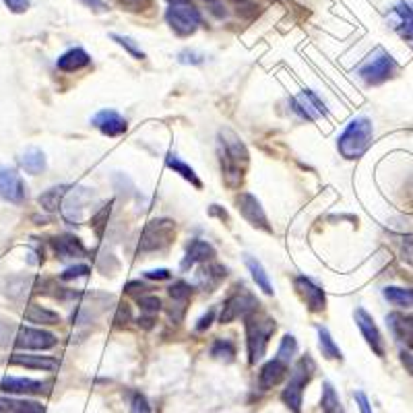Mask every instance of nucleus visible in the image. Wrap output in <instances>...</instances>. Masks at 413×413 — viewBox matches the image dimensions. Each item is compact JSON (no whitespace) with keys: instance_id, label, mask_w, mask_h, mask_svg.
<instances>
[{"instance_id":"f3484780","label":"nucleus","mask_w":413,"mask_h":413,"mask_svg":"<svg viewBox=\"0 0 413 413\" xmlns=\"http://www.w3.org/2000/svg\"><path fill=\"white\" fill-rule=\"evenodd\" d=\"M52 383L33 381V378H17V376H4L0 388L8 395H48Z\"/></svg>"},{"instance_id":"5701e85b","label":"nucleus","mask_w":413,"mask_h":413,"mask_svg":"<svg viewBox=\"0 0 413 413\" xmlns=\"http://www.w3.org/2000/svg\"><path fill=\"white\" fill-rule=\"evenodd\" d=\"M227 277V269L217 263H205L198 271H196V285L205 292H213L221 281Z\"/></svg>"},{"instance_id":"cd10ccee","label":"nucleus","mask_w":413,"mask_h":413,"mask_svg":"<svg viewBox=\"0 0 413 413\" xmlns=\"http://www.w3.org/2000/svg\"><path fill=\"white\" fill-rule=\"evenodd\" d=\"M25 321L28 323H35V325H48V327H54L60 323V314L54 310H48L40 304H29L28 310H25Z\"/></svg>"},{"instance_id":"f257e3e1","label":"nucleus","mask_w":413,"mask_h":413,"mask_svg":"<svg viewBox=\"0 0 413 413\" xmlns=\"http://www.w3.org/2000/svg\"><path fill=\"white\" fill-rule=\"evenodd\" d=\"M217 155H220L223 184L232 191H238L244 180L248 162H250L246 145L234 131L221 128L220 140H217Z\"/></svg>"},{"instance_id":"4be33fe9","label":"nucleus","mask_w":413,"mask_h":413,"mask_svg":"<svg viewBox=\"0 0 413 413\" xmlns=\"http://www.w3.org/2000/svg\"><path fill=\"white\" fill-rule=\"evenodd\" d=\"M386 323L393 330V335L413 352V314L393 312V314L386 316Z\"/></svg>"},{"instance_id":"1a4fd4ad","label":"nucleus","mask_w":413,"mask_h":413,"mask_svg":"<svg viewBox=\"0 0 413 413\" xmlns=\"http://www.w3.org/2000/svg\"><path fill=\"white\" fill-rule=\"evenodd\" d=\"M93 198V193L85 186H71V191L66 193L60 211H62V220L71 225H81L83 213H85V205Z\"/></svg>"},{"instance_id":"423d86ee","label":"nucleus","mask_w":413,"mask_h":413,"mask_svg":"<svg viewBox=\"0 0 413 413\" xmlns=\"http://www.w3.org/2000/svg\"><path fill=\"white\" fill-rule=\"evenodd\" d=\"M174 236H176V223L172 220H151L143 234H140V240H138V252L147 254V252H157V250H164L172 242H174Z\"/></svg>"},{"instance_id":"b1692460","label":"nucleus","mask_w":413,"mask_h":413,"mask_svg":"<svg viewBox=\"0 0 413 413\" xmlns=\"http://www.w3.org/2000/svg\"><path fill=\"white\" fill-rule=\"evenodd\" d=\"M11 366H21V368H29V370H44V372H54L60 366L58 359L50 358V356H33V354H13L8 358Z\"/></svg>"},{"instance_id":"de8ad7c7","label":"nucleus","mask_w":413,"mask_h":413,"mask_svg":"<svg viewBox=\"0 0 413 413\" xmlns=\"http://www.w3.org/2000/svg\"><path fill=\"white\" fill-rule=\"evenodd\" d=\"M6 6H8V11L11 13H15V15H21V13H25L29 8V0H2Z\"/></svg>"},{"instance_id":"c756f323","label":"nucleus","mask_w":413,"mask_h":413,"mask_svg":"<svg viewBox=\"0 0 413 413\" xmlns=\"http://www.w3.org/2000/svg\"><path fill=\"white\" fill-rule=\"evenodd\" d=\"M244 263H246L248 271H250V275L254 279V283H256L267 296H271V294H273V285H271V281H269V275H267L265 267L261 265V261H256L254 256L246 254V256H244Z\"/></svg>"},{"instance_id":"f8f14e48","label":"nucleus","mask_w":413,"mask_h":413,"mask_svg":"<svg viewBox=\"0 0 413 413\" xmlns=\"http://www.w3.org/2000/svg\"><path fill=\"white\" fill-rule=\"evenodd\" d=\"M0 196L8 203L21 205L28 196L25 182L21 180V176L17 174L15 167L8 165H0Z\"/></svg>"},{"instance_id":"ea45409f","label":"nucleus","mask_w":413,"mask_h":413,"mask_svg":"<svg viewBox=\"0 0 413 413\" xmlns=\"http://www.w3.org/2000/svg\"><path fill=\"white\" fill-rule=\"evenodd\" d=\"M112 40H114L118 46H122V48H124L128 54L135 56L137 60H143V58H145V52L138 48L137 42H135L133 37H128V35H118V33H112Z\"/></svg>"},{"instance_id":"6ab92c4d","label":"nucleus","mask_w":413,"mask_h":413,"mask_svg":"<svg viewBox=\"0 0 413 413\" xmlns=\"http://www.w3.org/2000/svg\"><path fill=\"white\" fill-rule=\"evenodd\" d=\"M93 126L106 137H120L126 133V120L116 110H102L93 116Z\"/></svg>"},{"instance_id":"a211bd4d","label":"nucleus","mask_w":413,"mask_h":413,"mask_svg":"<svg viewBox=\"0 0 413 413\" xmlns=\"http://www.w3.org/2000/svg\"><path fill=\"white\" fill-rule=\"evenodd\" d=\"M50 246L54 250V254L60 261H68V258H85L87 256V248L83 246V242L73 236V234H60L50 240Z\"/></svg>"},{"instance_id":"c03bdc74","label":"nucleus","mask_w":413,"mask_h":413,"mask_svg":"<svg viewBox=\"0 0 413 413\" xmlns=\"http://www.w3.org/2000/svg\"><path fill=\"white\" fill-rule=\"evenodd\" d=\"M89 273H91V269H89L87 265H75V267H68V269L60 275V279H62V281H71V279L87 277Z\"/></svg>"},{"instance_id":"49530a36","label":"nucleus","mask_w":413,"mask_h":413,"mask_svg":"<svg viewBox=\"0 0 413 413\" xmlns=\"http://www.w3.org/2000/svg\"><path fill=\"white\" fill-rule=\"evenodd\" d=\"M128 321H131V306H128V304H120L114 323H116V327H122V325H126Z\"/></svg>"},{"instance_id":"4468645a","label":"nucleus","mask_w":413,"mask_h":413,"mask_svg":"<svg viewBox=\"0 0 413 413\" xmlns=\"http://www.w3.org/2000/svg\"><path fill=\"white\" fill-rule=\"evenodd\" d=\"M296 292L302 296V300L308 306L310 312H323L327 308V296L321 285H316L310 277L298 275L294 279Z\"/></svg>"},{"instance_id":"864d4df0","label":"nucleus","mask_w":413,"mask_h":413,"mask_svg":"<svg viewBox=\"0 0 413 413\" xmlns=\"http://www.w3.org/2000/svg\"><path fill=\"white\" fill-rule=\"evenodd\" d=\"M85 6H89V8H93V11H97V13H102V11H106V2L104 0H81Z\"/></svg>"},{"instance_id":"72a5a7b5","label":"nucleus","mask_w":413,"mask_h":413,"mask_svg":"<svg viewBox=\"0 0 413 413\" xmlns=\"http://www.w3.org/2000/svg\"><path fill=\"white\" fill-rule=\"evenodd\" d=\"M321 407L325 413H345L341 401H339V395L335 393V388L330 383L323 385V399H321Z\"/></svg>"},{"instance_id":"9d476101","label":"nucleus","mask_w":413,"mask_h":413,"mask_svg":"<svg viewBox=\"0 0 413 413\" xmlns=\"http://www.w3.org/2000/svg\"><path fill=\"white\" fill-rule=\"evenodd\" d=\"M236 207H238V211L242 213V217H244L252 227H258V229H263V232H267V234L273 232V227H271V223H269V217H267V213H265L261 200H258L254 194L250 193L238 194V196H236Z\"/></svg>"},{"instance_id":"2f4dec72","label":"nucleus","mask_w":413,"mask_h":413,"mask_svg":"<svg viewBox=\"0 0 413 413\" xmlns=\"http://www.w3.org/2000/svg\"><path fill=\"white\" fill-rule=\"evenodd\" d=\"M165 164L169 169H174L176 174H180L184 180H188L191 184H193L194 188H203V182L198 180V176L194 174V169L188 164H184L176 153H167V157H165Z\"/></svg>"},{"instance_id":"79ce46f5","label":"nucleus","mask_w":413,"mask_h":413,"mask_svg":"<svg viewBox=\"0 0 413 413\" xmlns=\"http://www.w3.org/2000/svg\"><path fill=\"white\" fill-rule=\"evenodd\" d=\"M124 11H131V13H140V11H147L153 0H116Z\"/></svg>"},{"instance_id":"6e6d98bb","label":"nucleus","mask_w":413,"mask_h":413,"mask_svg":"<svg viewBox=\"0 0 413 413\" xmlns=\"http://www.w3.org/2000/svg\"><path fill=\"white\" fill-rule=\"evenodd\" d=\"M220 205H211V209H209V213L211 215H217L220 220H225V221H229V217H227V213L225 211H221V209H217Z\"/></svg>"},{"instance_id":"dca6fc26","label":"nucleus","mask_w":413,"mask_h":413,"mask_svg":"<svg viewBox=\"0 0 413 413\" xmlns=\"http://www.w3.org/2000/svg\"><path fill=\"white\" fill-rule=\"evenodd\" d=\"M167 294H169V308H167L169 321L172 323H180L184 318V314H186L193 287L186 281H176L174 285L167 287Z\"/></svg>"},{"instance_id":"2eb2a0df","label":"nucleus","mask_w":413,"mask_h":413,"mask_svg":"<svg viewBox=\"0 0 413 413\" xmlns=\"http://www.w3.org/2000/svg\"><path fill=\"white\" fill-rule=\"evenodd\" d=\"M356 325H358L359 333L364 335L366 343L370 345V349L378 356V358H385V339L381 335V330L376 327L374 318L364 310V308H358L356 310Z\"/></svg>"},{"instance_id":"393cba45","label":"nucleus","mask_w":413,"mask_h":413,"mask_svg":"<svg viewBox=\"0 0 413 413\" xmlns=\"http://www.w3.org/2000/svg\"><path fill=\"white\" fill-rule=\"evenodd\" d=\"M390 21L395 23L393 28L395 31L405 37V40H413V8L405 2H399L393 11H390Z\"/></svg>"},{"instance_id":"7c9ffc66","label":"nucleus","mask_w":413,"mask_h":413,"mask_svg":"<svg viewBox=\"0 0 413 413\" xmlns=\"http://www.w3.org/2000/svg\"><path fill=\"white\" fill-rule=\"evenodd\" d=\"M68 191H71V186H66V184H62V186H54V188H48L46 193L40 194L37 203L42 205V209H44V211L54 213V211L60 209V205H62V200H64V196H66Z\"/></svg>"},{"instance_id":"09e8293b","label":"nucleus","mask_w":413,"mask_h":413,"mask_svg":"<svg viewBox=\"0 0 413 413\" xmlns=\"http://www.w3.org/2000/svg\"><path fill=\"white\" fill-rule=\"evenodd\" d=\"M124 292H126V294H135L138 298V296H145V294L149 292V285H145V283H140V281H131V283H126Z\"/></svg>"},{"instance_id":"603ef678","label":"nucleus","mask_w":413,"mask_h":413,"mask_svg":"<svg viewBox=\"0 0 413 413\" xmlns=\"http://www.w3.org/2000/svg\"><path fill=\"white\" fill-rule=\"evenodd\" d=\"M145 277H147V279H157V281H164V279H169L172 273H169L167 269H153V271H147Z\"/></svg>"},{"instance_id":"e433bc0d","label":"nucleus","mask_w":413,"mask_h":413,"mask_svg":"<svg viewBox=\"0 0 413 413\" xmlns=\"http://www.w3.org/2000/svg\"><path fill=\"white\" fill-rule=\"evenodd\" d=\"M112 205H114V200H110L108 205H104L93 217H91V229L95 232V236L102 240L104 238V232H106V227H108V220H110V213H112Z\"/></svg>"},{"instance_id":"7ed1b4c3","label":"nucleus","mask_w":413,"mask_h":413,"mask_svg":"<svg viewBox=\"0 0 413 413\" xmlns=\"http://www.w3.org/2000/svg\"><path fill=\"white\" fill-rule=\"evenodd\" d=\"M372 137H374V128L372 122L364 116L354 118L347 128L341 133V137L337 140V149L341 153V157L345 160H358L361 157L368 147L372 145Z\"/></svg>"},{"instance_id":"c85d7f7f","label":"nucleus","mask_w":413,"mask_h":413,"mask_svg":"<svg viewBox=\"0 0 413 413\" xmlns=\"http://www.w3.org/2000/svg\"><path fill=\"white\" fill-rule=\"evenodd\" d=\"M21 165L31 176L42 174L46 169V155H44V151L37 149V147H28L23 151V155H21Z\"/></svg>"},{"instance_id":"aec40b11","label":"nucleus","mask_w":413,"mask_h":413,"mask_svg":"<svg viewBox=\"0 0 413 413\" xmlns=\"http://www.w3.org/2000/svg\"><path fill=\"white\" fill-rule=\"evenodd\" d=\"M287 370H289V364L281 361L279 358H273L271 361H267L261 372H258V388L261 390H269L273 386L281 385L287 376Z\"/></svg>"},{"instance_id":"473e14b6","label":"nucleus","mask_w":413,"mask_h":413,"mask_svg":"<svg viewBox=\"0 0 413 413\" xmlns=\"http://www.w3.org/2000/svg\"><path fill=\"white\" fill-rule=\"evenodd\" d=\"M316 333H318V347H321L323 356L327 359H343V354H341V349L337 347V343L333 341L329 329L318 325V327H316Z\"/></svg>"},{"instance_id":"f03ea898","label":"nucleus","mask_w":413,"mask_h":413,"mask_svg":"<svg viewBox=\"0 0 413 413\" xmlns=\"http://www.w3.org/2000/svg\"><path fill=\"white\" fill-rule=\"evenodd\" d=\"M244 329H246V347H248V364L254 366L267 354L269 339L277 330L275 318H271L265 312H250L244 316Z\"/></svg>"},{"instance_id":"f704fd0d","label":"nucleus","mask_w":413,"mask_h":413,"mask_svg":"<svg viewBox=\"0 0 413 413\" xmlns=\"http://www.w3.org/2000/svg\"><path fill=\"white\" fill-rule=\"evenodd\" d=\"M211 356L215 359H220V361L229 364V361H234V358H236V345L229 339H217L211 345Z\"/></svg>"},{"instance_id":"ddd939ff","label":"nucleus","mask_w":413,"mask_h":413,"mask_svg":"<svg viewBox=\"0 0 413 413\" xmlns=\"http://www.w3.org/2000/svg\"><path fill=\"white\" fill-rule=\"evenodd\" d=\"M292 110L302 120H316L327 114V106L314 91L306 89V91H300L296 97H292Z\"/></svg>"},{"instance_id":"13d9d810","label":"nucleus","mask_w":413,"mask_h":413,"mask_svg":"<svg viewBox=\"0 0 413 413\" xmlns=\"http://www.w3.org/2000/svg\"><path fill=\"white\" fill-rule=\"evenodd\" d=\"M207 2H213V0H207Z\"/></svg>"},{"instance_id":"5fc2aeb1","label":"nucleus","mask_w":413,"mask_h":413,"mask_svg":"<svg viewBox=\"0 0 413 413\" xmlns=\"http://www.w3.org/2000/svg\"><path fill=\"white\" fill-rule=\"evenodd\" d=\"M401 361H403V366L407 368V372L413 376V354H409V352H401Z\"/></svg>"},{"instance_id":"a878e982","label":"nucleus","mask_w":413,"mask_h":413,"mask_svg":"<svg viewBox=\"0 0 413 413\" xmlns=\"http://www.w3.org/2000/svg\"><path fill=\"white\" fill-rule=\"evenodd\" d=\"M89 62H91V58L83 48H71V50H66L64 54L56 60V66L62 73H75V71L85 68Z\"/></svg>"},{"instance_id":"3c124183","label":"nucleus","mask_w":413,"mask_h":413,"mask_svg":"<svg viewBox=\"0 0 413 413\" xmlns=\"http://www.w3.org/2000/svg\"><path fill=\"white\" fill-rule=\"evenodd\" d=\"M213 318H215V308H211L205 316H200L198 318V323H196V330H205L211 327V323H213Z\"/></svg>"},{"instance_id":"0eeeda50","label":"nucleus","mask_w":413,"mask_h":413,"mask_svg":"<svg viewBox=\"0 0 413 413\" xmlns=\"http://www.w3.org/2000/svg\"><path fill=\"white\" fill-rule=\"evenodd\" d=\"M165 19H167V25L174 29L178 35H193L200 25V13L191 0L169 2Z\"/></svg>"},{"instance_id":"58836bf2","label":"nucleus","mask_w":413,"mask_h":413,"mask_svg":"<svg viewBox=\"0 0 413 413\" xmlns=\"http://www.w3.org/2000/svg\"><path fill=\"white\" fill-rule=\"evenodd\" d=\"M137 302H138V306H140L143 316H155V314L162 310V300H160L157 296H149V294H145V296H138Z\"/></svg>"},{"instance_id":"a18cd8bd","label":"nucleus","mask_w":413,"mask_h":413,"mask_svg":"<svg viewBox=\"0 0 413 413\" xmlns=\"http://www.w3.org/2000/svg\"><path fill=\"white\" fill-rule=\"evenodd\" d=\"M178 62H182V64H203L205 62V54L194 52V50H182L178 54Z\"/></svg>"},{"instance_id":"bb28decb","label":"nucleus","mask_w":413,"mask_h":413,"mask_svg":"<svg viewBox=\"0 0 413 413\" xmlns=\"http://www.w3.org/2000/svg\"><path fill=\"white\" fill-rule=\"evenodd\" d=\"M0 413H46V407L29 399L0 397Z\"/></svg>"},{"instance_id":"412c9836","label":"nucleus","mask_w":413,"mask_h":413,"mask_svg":"<svg viewBox=\"0 0 413 413\" xmlns=\"http://www.w3.org/2000/svg\"><path fill=\"white\" fill-rule=\"evenodd\" d=\"M215 258V248L211 246L207 240H198V238H194L193 242L186 246V256H184V261L180 263V269L182 271H188L191 267H194L196 263H211Z\"/></svg>"},{"instance_id":"4d7b16f0","label":"nucleus","mask_w":413,"mask_h":413,"mask_svg":"<svg viewBox=\"0 0 413 413\" xmlns=\"http://www.w3.org/2000/svg\"><path fill=\"white\" fill-rule=\"evenodd\" d=\"M236 2H242V0H236Z\"/></svg>"},{"instance_id":"4c0bfd02","label":"nucleus","mask_w":413,"mask_h":413,"mask_svg":"<svg viewBox=\"0 0 413 413\" xmlns=\"http://www.w3.org/2000/svg\"><path fill=\"white\" fill-rule=\"evenodd\" d=\"M296 354H298V341H296V337L294 335H285L281 339L279 349H277V358L281 359V361H285V364H289Z\"/></svg>"},{"instance_id":"a19ab883","label":"nucleus","mask_w":413,"mask_h":413,"mask_svg":"<svg viewBox=\"0 0 413 413\" xmlns=\"http://www.w3.org/2000/svg\"><path fill=\"white\" fill-rule=\"evenodd\" d=\"M397 242L401 246V258L405 263L413 265V234H409V236H399Z\"/></svg>"},{"instance_id":"8fccbe9b","label":"nucleus","mask_w":413,"mask_h":413,"mask_svg":"<svg viewBox=\"0 0 413 413\" xmlns=\"http://www.w3.org/2000/svg\"><path fill=\"white\" fill-rule=\"evenodd\" d=\"M354 399H356V403H358L359 413H372V407H370V401H368L366 393L358 390V393L354 395Z\"/></svg>"},{"instance_id":"bf43d9fd","label":"nucleus","mask_w":413,"mask_h":413,"mask_svg":"<svg viewBox=\"0 0 413 413\" xmlns=\"http://www.w3.org/2000/svg\"><path fill=\"white\" fill-rule=\"evenodd\" d=\"M169 2H176V0H169Z\"/></svg>"},{"instance_id":"37998d69","label":"nucleus","mask_w":413,"mask_h":413,"mask_svg":"<svg viewBox=\"0 0 413 413\" xmlns=\"http://www.w3.org/2000/svg\"><path fill=\"white\" fill-rule=\"evenodd\" d=\"M131 413H151V405L143 393H135L131 401Z\"/></svg>"},{"instance_id":"20e7f679","label":"nucleus","mask_w":413,"mask_h":413,"mask_svg":"<svg viewBox=\"0 0 413 413\" xmlns=\"http://www.w3.org/2000/svg\"><path fill=\"white\" fill-rule=\"evenodd\" d=\"M314 372H316V364L310 356H302L296 361L294 370L289 372V381L281 393V399L292 409V413H302V393L306 385L312 381Z\"/></svg>"},{"instance_id":"6e6552de","label":"nucleus","mask_w":413,"mask_h":413,"mask_svg":"<svg viewBox=\"0 0 413 413\" xmlns=\"http://www.w3.org/2000/svg\"><path fill=\"white\" fill-rule=\"evenodd\" d=\"M258 306H261V304H258V300L248 292L246 285H244V283H238V285L234 287V292L227 296V300L221 306L220 323L221 325H227V323H232V321H236V318H240V316L244 318L246 314L258 310Z\"/></svg>"},{"instance_id":"9b49d317","label":"nucleus","mask_w":413,"mask_h":413,"mask_svg":"<svg viewBox=\"0 0 413 413\" xmlns=\"http://www.w3.org/2000/svg\"><path fill=\"white\" fill-rule=\"evenodd\" d=\"M58 339L56 335L44 329H33V327H21L15 337V347L17 349H35V352H46L52 349Z\"/></svg>"},{"instance_id":"c9c22d12","label":"nucleus","mask_w":413,"mask_h":413,"mask_svg":"<svg viewBox=\"0 0 413 413\" xmlns=\"http://www.w3.org/2000/svg\"><path fill=\"white\" fill-rule=\"evenodd\" d=\"M385 298L395 306L409 308L413 306V289H403V287H386Z\"/></svg>"},{"instance_id":"39448f33","label":"nucleus","mask_w":413,"mask_h":413,"mask_svg":"<svg viewBox=\"0 0 413 413\" xmlns=\"http://www.w3.org/2000/svg\"><path fill=\"white\" fill-rule=\"evenodd\" d=\"M397 71L395 58L386 52L385 48H376L372 54L368 56L358 68V75L366 85H381L388 81Z\"/></svg>"}]
</instances>
